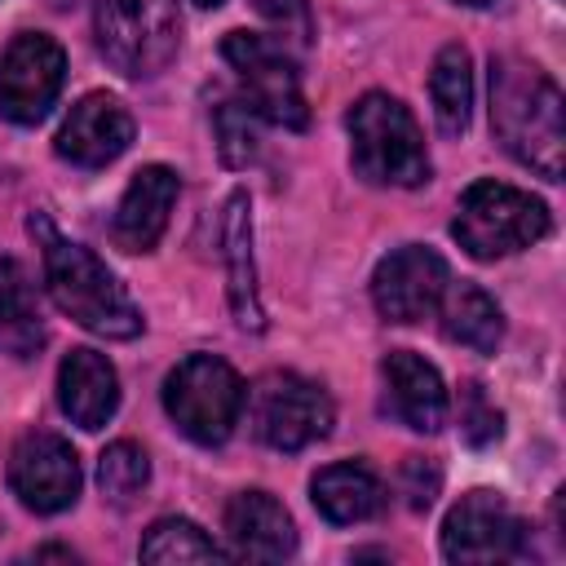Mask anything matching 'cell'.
I'll return each instance as SVG.
<instances>
[{"label": "cell", "mask_w": 566, "mask_h": 566, "mask_svg": "<svg viewBox=\"0 0 566 566\" xmlns=\"http://www.w3.org/2000/svg\"><path fill=\"white\" fill-rule=\"evenodd\" d=\"M442 336L473 349V354H491L504 336V314L500 305L478 287V283H455L442 292Z\"/></svg>", "instance_id": "ffe728a7"}, {"label": "cell", "mask_w": 566, "mask_h": 566, "mask_svg": "<svg viewBox=\"0 0 566 566\" xmlns=\"http://www.w3.org/2000/svg\"><path fill=\"white\" fill-rule=\"evenodd\" d=\"M248 402V398H243ZM252 429L274 451H301L332 433L336 407L323 394V385L296 376V371H270L252 385Z\"/></svg>", "instance_id": "ba28073f"}, {"label": "cell", "mask_w": 566, "mask_h": 566, "mask_svg": "<svg viewBox=\"0 0 566 566\" xmlns=\"http://www.w3.org/2000/svg\"><path fill=\"white\" fill-rule=\"evenodd\" d=\"M57 402L80 429H102L119 407V376L97 349H71L57 367Z\"/></svg>", "instance_id": "e0dca14e"}, {"label": "cell", "mask_w": 566, "mask_h": 566, "mask_svg": "<svg viewBox=\"0 0 566 566\" xmlns=\"http://www.w3.org/2000/svg\"><path fill=\"white\" fill-rule=\"evenodd\" d=\"M460 4H486V0H460Z\"/></svg>", "instance_id": "4dcf8cb0"}, {"label": "cell", "mask_w": 566, "mask_h": 566, "mask_svg": "<svg viewBox=\"0 0 566 566\" xmlns=\"http://www.w3.org/2000/svg\"><path fill=\"white\" fill-rule=\"evenodd\" d=\"M195 4H203V9H217V4H221V0H195Z\"/></svg>", "instance_id": "f546056e"}, {"label": "cell", "mask_w": 566, "mask_h": 566, "mask_svg": "<svg viewBox=\"0 0 566 566\" xmlns=\"http://www.w3.org/2000/svg\"><path fill=\"white\" fill-rule=\"evenodd\" d=\"M66 53L44 31H22L0 62V115L9 124H40L62 93Z\"/></svg>", "instance_id": "9c48e42d"}, {"label": "cell", "mask_w": 566, "mask_h": 566, "mask_svg": "<svg viewBox=\"0 0 566 566\" xmlns=\"http://www.w3.org/2000/svg\"><path fill=\"white\" fill-rule=\"evenodd\" d=\"M93 35L115 71L159 75L181 40L177 0H93Z\"/></svg>", "instance_id": "8992f818"}, {"label": "cell", "mask_w": 566, "mask_h": 566, "mask_svg": "<svg viewBox=\"0 0 566 566\" xmlns=\"http://www.w3.org/2000/svg\"><path fill=\"white\" fill-rule=\"evenodd\" d=\"M310 500L327 522L354 526V522H367L385 509V486L363 460H336V464L314 473Z\"/></svg>", "instance_id": "ac0fdd59"}, {"label": "cell", "mask_w": 566, "mask_h": 566, "mask_svg": "<svg viewBox=\"0 0 566 566\" xmlns=\"http://www.w3.org/2000/svg\"><path fill=\"white\" fill-rule=\"evenodd\" d=\"M451 234L460 248L478 261H495L509 252H522L548 234V208L531 190L504 186V181H473L460 195Z\"/></svg>", "instance_id": "277c9868"}, {"label": "cell", "mask_w": 566, "mask_h": 566, "mask_svg": "<svg viewBox=\"0 0 566 566\" xmlns=\"http://www.w3.org/2000/svg\"><path fill=\"white\" fill-rule=\"evenodd\" d=\"M438 482H442V473L429 455H407L402 460V495H407L411 509H429L433 495H438Z\"/></svg>", "instance_id": "83f0119b"}, {"label": "cell", "mask_w": 566, "mask_h": 566, "mask_svg": "<svg viewBox=\"0 0 566 566\" xmlns=\"http://www.w3.org/2000/svg\"><path fill=\"white\" fill-rule=\"evenodd\" d=\"M133 142V115L111 93H88L71 106V115L57 128V155L75 168H106L119 159Z\"/></svg>", "instance_id": "4fadbf2b"}, {"label": "cell", "mask_w": 566, "mask_h": 566, "mask_svg": "<svg viewBox=\"0 0 566 566\" xmlns=\"http://www.w3.org/2000/svg\"><path fill=\"white\" fill-rule=\"evenodd\" d=\"M142 562H221L226 553L186 517H159L137 548Z\"/></svg>", "instance_id": "603a6c76"}, {"label": "cell", "mask_w": 566, "mask_h": 566, "mask_svg": "<svg viewBox=\"0 0 566 566\" xmlns=\"http://www.w3.org/2000/svg\"><path fill=\"white\" fill-rule=\"evenodd\" d=\"M31 234L44 256L49 296L66 318H75L84 332L106 336V340H133L142 332V314H137L133 296L115 283V274L84 243L62 239L44 212L31 217Z\"/></svg>", "instance_id": "7a4b0ae2"}, {"label": "cell", "mask_w": 566, "mask_h": 566, "mask_svg": "<svg viewBox=\"0 0 566 566\" xmlns=\"http://www.w3.org/2000/svg\"><path fill=\"white\" fill-rule=\"evenodd\" d=\"M226 535L234 544V557L248 562H283L296 553L292 513L270 491H239L226 504Z\"/></svg>", "instance_id": "2e32d148"}, {"label": "cell", "mask_w": 566, "mask_h": 566, "mask_svg": "<svg viewBox=\"0 0 566 566\" xmlns=\"http://www.w3.org/2000/svg\"><path fill=\"white\" fill-rule=\"evenodd\" d=\"M491 133L526 168L562 181L566 168V106L562 88L522 57L491 62Z\"/></svg>", "instance_id": "6da1fadb"}, {"label": "cell", "mask_w": 566, "mask_h": 566, "mask_svg": "<svg viewBox=\"0 0 566 566\" xmlns=\"http://www.w3.org/2000/svg\"><path fill=\"white\" fill-rule=\"evenodd\" d=\"M429 97H433V119L447 137H460L469 128V106H473V62L464 44H447L433 57L429 71Z\"/></svg>", "instance_id": "7402d4cb"}, {"label": "cell", "mask_w": 566, "mask_h": 566, "mask_svg": "<svg viewBox=\"0 0 566 566\" xmlns=\"http://www.w3.org/2000/svg\"><path fill=\"white\" fill-rule=\"evenodd\" d=\"M252 9H256L283 40H292L296 49L310 44L314 27H310V4H305V0H252Z\"/></svg>", "instance_id": "4316f807"}, {"label": "cell", "mask_w": 566, "mask_h": 566, "mask_svg": "<svg viewBox=\"0 0 566 566\" xmlns=\"http://www.w3.org/2000/svg\"><path fill=\"white\" fill-rule=\"evenodd\" d=\"M80 455L57 433H27L9 451V486L31 513H62L80 495Z\"/></svg>", "instance_id": "8fae6325"}, {"label": "cell", "mask_w": 566, "mask_h": 566, "mask_svg": "<svg viewBox=\"0 0 566 566\" xmlns=\"http://www.w3.org/2000/svg\"><path fill=\"white\" fill-rule=\"evenodd\" d=\"M177 190H181V181L164 164H146L142 172H133V181H128V190H124V199H119V208L111 217L115 248L150 252L168 230V212L177 203Z\"/></svg>", "instance_id": "5bb4252c"}, {"label": "cell", "mask_w": 566, "mask_h": 566, "mask_svg": "<svg viewBox=\"0 0 566 566\" xmlns=\"http://www.w3.org/2000/svg\"><path fill=\"white\" fill-rule=\"evenodd\" d=\"M442 292H447V261L420 243L389 252L371 274V301H376L380 318H389V323L429 318L438 310Z\"/></svg>", "instance_id": "7c38bea8"}, {"label": "cell", "mask_w": 566, "mask_h": 566, "mask_svg": "<svg viewBox=\"0 0 566 566\" xmlns=\"http://www.w3.org/2000/svg\"><path fill=\"white\" fill-rule=\"evenodd\" d=\"M221 53L234 66V75L243 80V102L261 119H270L279 128H292V133L310 124L301 75L292 66L283 40H270V35H256V31H230Z\"/></svg>", "instance_id": "52a82bcc"}, {"label": "cell", "mask_w": 566, "mask_h": 566, "mask_svg": "<svg viewBox=\"0 0 566 566\" xmlns=\"http://www.w3.org/2000/svg\"><path fill=\"white\" fill-rule=\"evenodd\" d=\"M243 398L248 394L239 371L212 354L181 358L164 380V411L199 447H221L234 433L243 416Z\"/></svg>", "instance_id": "5b68a950"}, {"label": "cell", "mask_w": 566, "mask_h": 566, "mask_svg": "<svg viewBox=\"0 0 566 566\" xmlns=\"http://www.w3.org/2000/svg\"><path fill=\"white\" fill-rule=\"evenodd\" d=\"M385 407L416 433H433L447 420V385L433 363L411 349H389L385 363Z\"/></svg>", "instance_id": "9a60e30c"}, {"label": "cell", "mask_w": 566, "mask_h": 566, "mask_svg": "<svg viewBox=\"0 0 566 566\" xmlns=\"http://www.w3.org/2000/svg\"><path fill=\"white\" fill-rule=\"evenodd\" d=\"M349 159L371 186H424L429 150L416 115L389 93H363L349 106Z\"/></svg>", "instance_id": "3957f363"}, {"label": "cell", "mask_w": 566, "mask_h": 566, "mask_svg": "<svg viewBox=\"0 0 566 566\" xmlns=\"http://www.w3.org/2000/svg\"><path fill=\"white\" fill-rule=\"evenodd\" d=\"M226 270H230V305L239 327L261 332L265 314L256 301V270H252V217H248V195H230L226 203Z\"/></svg>", "instance_id": "d6986e66"}, {"label": "cell", "mask_w": 566, "mask_h": 566, "mask_svg": "<svg viewBox=\"0 0 566 566\" xmlns=\"http://www.w3.org/2000/svg\"><path fill=\"white\" fill-rule=\"evenodd\" d=\"M44 340L40 305L27 270L13 256H0V349L13 358H31Z\"/></svg>", "instance_id": "44dd1931"}, {"label": "cell", "mask_w": 566, "mask_h": 566, "mask_svg": "<svg viewBox=\"0 0 566 566\" xmlns=\"http://www.w3.org/2000/svg\"><path fill=\"white\" fill-rule=\"evenodd\" d=\"M35 557H62V562H75L71 548H53V544H49V548H35Z\"/></svg>", "instance_id": "f1b7e54d"}, {"label": "cell", "mask_w": 566, "mask_h": 566, "mask_svg": "<svg viewBox=\"0 0 566 566\" xmlns=\"http://www.w3.org/2000/svg\"><path fill=\"white\" fill-rule=\"evenodd\" d=\"M460 433L469 447H486L504 433V416L486 402L478 380H464V389H460Z\"/></svg>", "instance_id": "484cf974"}, {"label": "cell", "mask_w": 566, "mask_h": 566, "mask_svg": "<svg viewBox=\"0 0 566 566\" xmlns=\"http://www.w3.org/2000/svg\"><path fill=\"white\" fill-rule=\"evenodd\" d=\"M146 482H150V460H146V451L137 442H111L102 451V460H97V486H102L106 500L128 504Z\"/></svg>", "instance_id": "cb8c5ba5"}, {"label": "cell", "mask_w": 566, "mask_h": 566, "mask_svg": "<svg viewBox=\"0 0 566 566\" xmlns=\"http://www.w3.org/2000/svg\"><path fill=\"white\" fill-rule=\"evenodd\" d=\"M256 128H261V115L243 97L217 106V150L230 168H243L248 159H256V142H261Z\"/></svg>", "instance_id": "d4e9b609"}, {"label": "cell", "mask_w": 566, "mask_h": 566, "mask_svg": "<svg viewBox=\"0 0 566 566\" xmlns=\"http://www.w3.org/2000/svg\"><path fill=\"white\" fill-rule=\"evenodd\" d=\"M447 562H513L526 553V522L495 495L469 491L442 522Z\"/></svg>", "instance_id": "30bf717a"}]
</instances>
